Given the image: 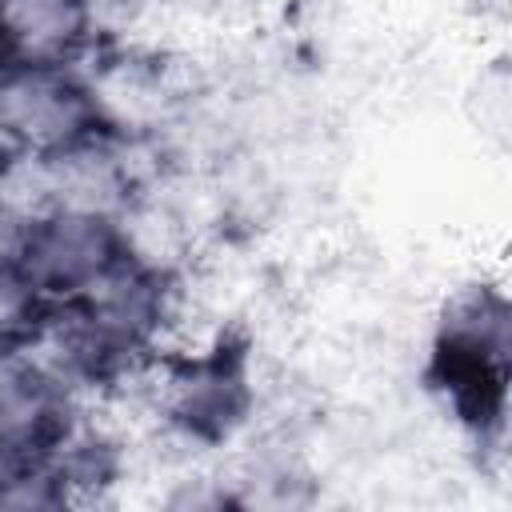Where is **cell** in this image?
I'll return each mask as SVG.
<instances>
[{
	"label": "cell",
	"instance_id": "5b68a950",
	"mask_svg": "<svg viewBox=\"0 0 512 512\" xmlns=\"http://www.w3.org/2000/svg\"><path fill=\"white\" fill-rule=\"evenodd\" d=\"M36 284L32 276L24 272L20 256H8L0 252V340L16 328H24L36 312Z\"/></svg>",
	"mask_w": 512,
	"mask_h": 512
},
{
	"label": "cell",
	"instance_id": "3957f363",
	"mask_svg": "<svg viewBox=\"0 0 512 512\" xmlns=\"http://www.w3.org/2000/svg\"><path fill=\"white\" fill-rule=\"evenodd\" d=\"M52 420H56L52 380L28 360L0 352V440L8 448H20L36 440Z\"/></svg>",
	"mask_w": 512,
	"mask_h": 512
},
{
	"label": "cell",
	"instance_id": "277c9868",
	"mask_svg": "<svg viewBox=\"0 0 512 512\" xmlns=\"http://www.w3.org/2000/svg\"><path fill=\"white\" fill-rule=\"evenodd\" d=\"M8 36L28 52H52L76 32L72 0H4Z\"/></svg>",
	"mask_w": 512,
	"mask_h": 512
},
{
	"label": "cell",
	"instance_id": "7a4b0ae2",
	"mask_svg": "<svg viewBox=\"0 0 512 512\" xmlns=\"http://www.w3.org/2000/svg\"><path fill=\"white\" fill-rule=\"evenodd\" d=\"M88 88L48 64H28L0 80V128L32 148H68L92 128Z\"/></svg>",
	"mask_w": 512,
	"mask_h": 512
},
{
	"label": "cell",
	"instance_id": "6da1fadb",
	"mask_svg": "<svg viewBox=\"0 0 512 512\" xmlns=\"http://www.w3.org/2000/svg\"><path fill=\"white\" fill-rule=\"evenodd\" d=\"M20 264L36 292H88L120 268V236L92 208H56L40 216L20 244Z\"/></svg>",
	"mask_w": 512,
	"mask_h": 512
}]
</instances>
